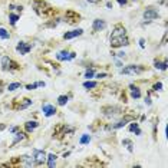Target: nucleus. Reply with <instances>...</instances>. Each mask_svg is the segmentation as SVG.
<instances>
[{"instance_id": "nucleus-1", "label": "nucleus", "mask_w": 168, "mask_h": 168, "mask_svg": "<svg viewBox=\"0 0 168 168\" xmlns=\"http://www.w3.org/2000/svg\"><path fill=\"white\" fill-rule=\"evenodd\" d=\"M128 45L127 34H111V46L112 48H121Z\"/></svg>"}, {"instance_id": "nucleus-2", "label": "nucleus", "mask_w": 168, "mask_h": 168, "mask_svg": "<svg viewBox=\"0 0 168 168\" xmlns=\"http://www.w3.org/2000/svg\"><path fill=\"white\" fill-rule=\"evenodd\" d=\"M142 70H144V67L136 66V65H129V66L121 69V73H124V75H136V73H141Z\"/></svg>"}, {"instance_id": "nucleus-3", "label": "nucleus", "mask_w": 168, "mask_h": 168, "mask_svg": "<svg viewBox=\"0 0 168 168\" xmlns=\"http://www.w3.org/2000/svg\"><path fill=\"white\" fill-rule=\"evenodd\" d=\"M46 152L43 151V150H33V158L34 161H36V164H42V162H45L46 161Z\"/></svg>"}, {"instance_id": "nucleus-4", "label": "nucleus", "mask_w": 168, "mask_h": 168, "mask_svg": "<svg viewBox=\"0 0 168 168\" xmlns=\"http://www.w3.org/2000/svg\"><path fill=\"white\" fill-rule=\"evenodd\" d=\"M75 56H76L75 52L62 51V52H59V53L56 55V59H58V60H70V59H73Z\"/></svg>"}, {"instance_id": "nucleus-5", "label": "nucleus", "mask_w": 168, "mask_h": 168, "mask_svg": "<svg viewBox=\"0 0 168 168\" xmlns=\"http://www.w3.org/2000/svg\"><path fill=\"white\" fill-rule=\"evenodd\" d=\"M16 66L17 65L12 62L10 58H7V56H3V58H1V67H3L4 70H10V69H13V67H16Z\"/></svg>"}, {"instance_id": "nucleus-6", "label": "nucleus", "mask_w": 168, "mask_h": 168, "mask_svg": "<svg viewBox=\"0 0 168 168\" xmlns=\"http://www.w3.org/2000/svg\"><path fill=\"white\" fill-rule=\"evenodd\" d=\"M32 49V46L30 45H27L26 42H19V45L16 46V51L20 53V55H27L29 52Z\"/></svg>"}, {"instance_id": "nucleus-7", "label": "nucleus", "mask_w": 168, "mask_h": 168, "mask_svg": "<svg viewBox=\"0 0 168 168\" xmlns=\"http://www.w3.org/2000/svg\"><path fill=\"white\" fill-rule=\"evenodd\" d=\"M158 17V12L155 10V9H152V7H150V9H147L145 12H144V19L145 20H155Z\"/></svg>"}, {"instance_id": "nucleus-8", "label": "nucleus", "mask_w": 168, "mask_h": 168, "mask_svg": "<svg viewBox=\"0 0 168 168\" xmlns=\"http://www.w3.org/2000/svg\"><path fill=\"white\" fill-rule=\"evenodd\" d=\"M42 111H43V114L46 115V117H52V115H55L56 114V108L51 105V103H45L43 106H42Z\"/></svg>"}, {"instance_id": "nucleus-9", "label": "nucleus", "mask_w": 168, "mask_h": 168, "mask_svg": "<svg viewBox=\"0 0 168 168\" xmlns=\"http://www.w3.org/2000/svg\"><path fill=\"white\" fill-rule=\"evenodd\" d=\"M92 27H93L95 32H101V30H103V29L106 27V22H105V20H101V19H96V20H93Z\"/></svg>"}, {"instance_id": "nucleus-10", "label": "nucleus", "mask_w": 168, "mask_h": 168, "mask_svg": "<svg viewBox=\"0 0 168 168\" xmlns=\"http://www.w3.org/2000/svg\"><path fill=\"white\" fill-rule=\"evenodd\" d=\"M84 33V30L82 29H73V30H70V32H66V33L63 34V39H73V37H78V36H81V34Z\"/></svg>"}, {"instance_id": "nucleus-11", "label": "nucleus", "mask_w": 168, "mask_h": 168, "mask_svg": "<svg viewBox=\"0 0 168 168\" xmlns=\"http://www.w3.org/2000/svg\"><path fill=\"white\" fill-rule=\"evenodd\" d=\"M129 121H132V117H125L124 119H121L119 122H117V124H115V125H114L112 128H114V129H118V128H122V127H125V125H127V124H128Z\"/></svg>"}, {"instance_id": "nucleus-12", "label": "nucleus", "mask_w": 168, "mask_h": 168, "mask_svg": "<svg viewBox=\"0 0 168 168\" xmlns=\"http://www.w3.org/2000/svg\"><path fill=\"white\" fill-rule=\"evenodd\" d=\"M56 155L55 154H49L48 157H46V160H48V167H51V168H53L55 165H56Z\"/></svg>"}, {"instance_id": "nucleus-13", "label": "nucleus", "mask_w": 168, "mask_h": 168, "mask_svg": "<svg viewBox=\"0 0 168 168\" xmlns=\"http://www.w3.org/2000/svg\"><path fill=\"white\" fill-rule=\"evenodd\" d=\"M37 125H39V124H37L36 121H29V122H26L25 127H26V131H27V132H32L33 129L37 128Z\"/></svg>"}, {"instance_id": "nucleus-14", "label": "nucleus", "mask_w": 168, "mask_h": 168, "mask_svg": "<svg viewBox=\"0 0 168 168\" xmlns=\"http://www.w3.org/2000/svg\"><path fill=\"white\" fill-rule=\"evenodd\" d=\"M22 161H23L27 167H33L34 164H36V161H34L33 158H30V157H27V155H23V157H22Z\"/></svg>"}, {"instance_id": "nucleus-15", "label": "nucleus", "mask_w": 168, "mask_h": 168, "mask_svg": "<svg viewBox=\"0 0 168 168\" xmlns=\"http://www.w3.org/2000/svg\"><path fill=\"white\" fill-rule=\"evenodd\" d=\"M131 96H132L134 99H138V98H141V92H139V88H136V86H132V85H131Z\"/></svg>"}, {"instance_id": "nucleus-16", "label": "nucleus", "mask_w": 168, "mask_h": 168, "mask_svg": "<svg viewBox=\"0 0 168 168\" xmlns=\"http://www.w3.org/2000/svg\"><path fill=\"white\" fill-rule=\"evenodd\" d=\"M26 138V135L22 134V132H17V134H15V139H13V145H16L17 142H20V141H23Z\"/></svg>"}, {"instance_id": "nucleus-17", "label": "nucleus", "mask_w": 168, "mask_h": 168, "mask_svg": "<svg viewBox=\"0 0 168 168\" xmlns=\"http://www.w3.org/2000/svg\"><path fill=\"white\" fill-rule=\"evenodd\" d=\"M0 37H1V39H4V40H7V39H10V33H9L6 29L0 27Z\"/></svg>"}, {"instance_id": "nucleus-18", "label": "nucleus", "mask_w": 168, "mask_h": 168, "mask_svg": "<svg viewBox=\"0 0 168 168\" xmlns=\"http://www.w3.org/2000/svg\"><path fill=\"white\" fill-rule=\"evenodd\" d=\"M129 131H132V132H135L136 135L141 134V129L138 128V124H131L129 125Z\"/></svg>"}, {"instance_id": "nucleus-19", "label": "nucleus", "mask_w": 168, "mask_h": 168, "mask_svg": "<svg viewBox=\"0 0 168 168\" xmlns=\"http://www.w3.org/2000/svg\"><path fill=\"white\" fill-rule=\"evenodd\" d=\"M89 141H91V136L88 134H85L81 136V139H79V142L82 144V145H85V144H89Z\"/></svg>"}, {"instance_id": "nucleus-20", "label": "nucleus", "mask_w": 168, "mask_h": 168, "mask_svg": "<svg viewBox=\"0 0 168 168\" xmlns=\"http://www.w3.org/2000/svg\"><path fill=\"white\" fill-rule=\"evenodd\" d=\"M96 86H98L96 82H91V81H88V82L84 84V88H86V89H92V88H96Z\"/></svg>"}, {"instance_id": "nucleus-21", "label": "nucleus", "mask_w": 168, "mask_h": 168, "mask_svg": "<svg viewBox=\"0 0 168 168\" xmlns=\"http://www.w3.org/2000/svg\"><path fill=\"white\" fill-rule=\"evenodd\" d=\"M67 99H69V98H67L66 95H60V96L58 98V103H59V105H65L67 102Z\"/></svg>"}, {"instance_id": "nucleus-22", "label": "nucleus", "mask_w": 168, "mask_h": 168, "mask_svg": "<svg viewBox=\"0 0 168 168\" xmlns=\"http://www.w3.org/2000/svg\"><path fill=\"white\" fill-rule=\"evenodd\" d=\"M19 88H22V85L19 84V82H15V84H10L9 86H7V89H9V91H16V89H19Z\"/></svg>"}, {"instance_id": "nucleus-23", "label": "nucleus", "mask_w": 168, "mask_h": 168, "mask_svg": "<svg viewBox=\"0 0 168 168\" xmlns=\"http://www.w3.org/2000/svg\"><path fill=\"white\" fill-rule=\"evenodd\" d=\"M155 67H157V69H162V70H165V69H167V62L160 63V62L157 60V62H155Z\"/></svg>"}, {"instance_id": "nucleus-24", "label": "nucleus", "mask_w": 168, "mask_h": 168, "mask_svg": "<svg viewBox=\"0 0 168 168\" xmlns=\"http://www.w3.org/2000/svg\"><path fill=\"white\" fill-rule=\"evenodd\" d=\"M29 105H32V99H25V102L20 105V109H26Z\"/></svg>"}, {"instance_id": "nucleus-25", "label": "nucleus", "mask_w": 168, "mask_h": 168, "mask_svg": "<svg viewBox=\"0 0 168 168\" xmlns=\"http://www.w3.org/2000/svg\"><path fill=\"white\" fill-rule=\"evenodd\" d=\"M93 73H95V72H93V69H88V70L85 72V78H88V79H91V78L93 76Z\"/></svg>"}, {"instance_id": "nucleus-26", "label": "nucleus", "mask_w": 168, "mask_h": 168, "mask_svg": "<svg viewBox=\"0 0 168 168\" xmlns=\"http://www.w3.org/2000/svg\"><path fill=\"white\" fill-rule=\"evenodd\" d=\"M17 20H19V16H17V15H10V23H12V25H16Z\"/></svg>"}, {"instance_id": "nucleus-27", "label": "nucleus", "mask_w": 168, "mask_h": 168, "mask_svg": "<svg viewBox=\"0 0 168 168\" xmlns=\"http://www.w3.org/2000/svg\"><path fill=\"white\" fill-rule=\"evenodd\" d=\"M124 145H128V150L132 151V142L129 139H124Z\"/></svg>"}, {"instance_id": "nucleus-28", "label": "nucleus", "mask_w": 168, "mask_h": 168, "mask_svg": "<svg viewBox=\"0 0 168 168\" xmlns=\"http://www.w3.org/2000/svg\"><path fill=\"white\" fill-rule=\"evenodd\" d=\"M161 89H162V84H161V82L154 85V91H161Z\"/></svg>"}, {"instance_id": "nucleus-29", "label": "nucleus", "mask_w": 168, "mask_h": 168, "mask_svg": "<svg viewBox=\"0 0 168 168\" xmlns=\"http://www.w3.org/2000/svg\"><path fill=\"white\" fill-rule=\"evenodd\" d=\"M39 85L37 84H33V85H26V89H29V91H32V89H36Z\"/></svg>"}, {"instance_id": "nucleus-30", "label": "nucleus", "mask_w": 168, "mask_h": 168, "mask_svg": "<svg viewBox=\"0 0 168 168\" xmlns=\"http://www.w3.org/2000/svg\"><path fill=\"white\" fill-rule=\"evenodd\" d=\"M139 46H141V48L145 46V40H144V39H139Z\"/></svg>"}, {"instance_id": "nucleus-31", "label": "nucleus", "mask_w": 168, "mask_h": 168, "mask_svg": "<svg viewBox=\"0 0 168 168\" xmlns=\"http://www.w3.org/2000/svg\"><path fill=\"white\" fill-rule=\"evenodd\" d=\"M118 3H119L121 6H125V4H127V0H118Z\"/></svg>"}, {"instance_id": "nucleus-32", "label": "nucleus", "mask_w": 168, "mask_h": 168, "mask_svg": "<svg viewBox=\"0 0 168 168\" xmlns=\"http://www.w3.org/2000/svg\"><path fill=\"white\" fill-rule=\"evenodd\" d=\"M17 131V127H12V128H10V132H16Z\"/></svg>"}, {"instance_id": "nucleus-33", "label": "nucleus", "mask_w": 168, "mask_h": 168, "mask_svg": "<svg viewBox=\"0 0 168 168\" xmlns=\"http://www.w3.org/2000/svg\"><path fill=\"white\" fill-rule=\"evenodd\" d=\"M118 56H119V58H124V56H125V52H119Z\"/></svg>"}, {"instance_id": "nucleus-34", "label": "nucleus", "mask_w": 168, "mask_h": 168, "mask_svg": "<svg viewBox=\"0 0 168 168\" xmlns=\"http://www.w3.org/2000/svg\"><path fill=\"white\" fill-rule=\"evenodd\" d=\"M145 103H147V105H151V99H150V98H147V99H145Z\"/></svg>"}, {"instance_id": "nucleus-35", "label": "nucleus", "mask_w": 168, "mask_h": 168, "mask_svg": "<svg viewBox=\"0 0 168 168\" xmlns=\"http://www.w3.org/2000/svg\"><path fill=\"white\" fill-rule=\"evenodd\" d=\"M105 76H106V73H99L98 75V78H105Z\"/></svg>"}, {"instance_id": "nucleus-36", "label": "nucleus", "mask_w": 168, "mask_h": 168, "mask_svg": "<svg viewBox=\"0 0 168 168\" xmlns=\"http://www.w3.org/2000/svg\"><path fill=\"white\" fill-rule=\"evenodd\" d=\"M88 1H89V3H96L98 0H88Z\"/></svg>"}]
</instances>
